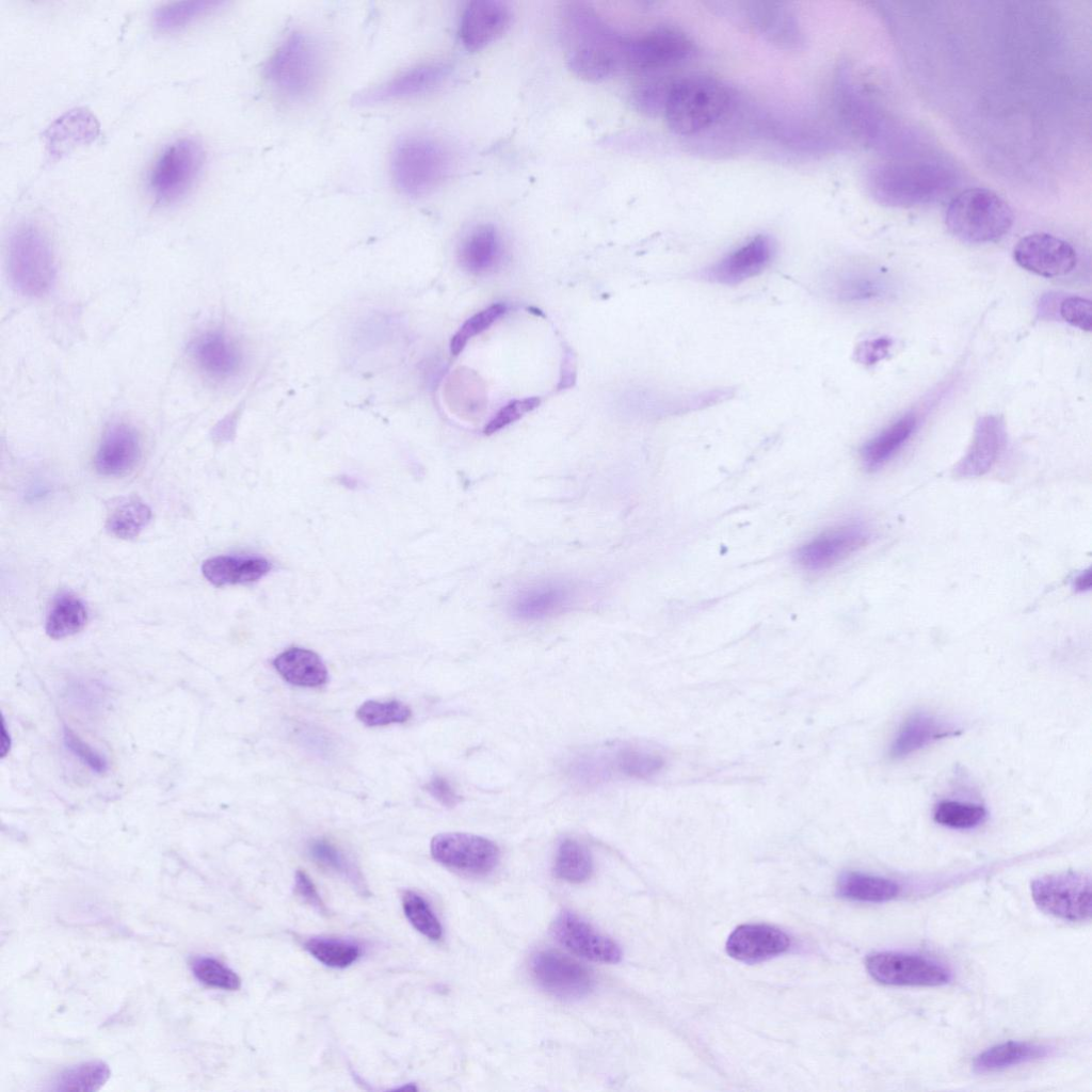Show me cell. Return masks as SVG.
I'll list each match as a JSON object with an SVG mask.
<instances>
[{
  "label": "cell",
  "instance_id": "obj_50",
  "mask_svg": "<svg viewBox=\"0 0 1092 1092\" xmlns=\"http://www.w3.org/2000/svg\"><path fill=\"white\" fill-rule=\"evenodd\" d=\"M1060 315L1064 321L1082 331L1092 327L1091 301L1081 296H1069L1060 305Z\"/></svg>",
  "mask_w": 1092,
  "mask_h": 1092
},
{
  "label": "cell",
  "instance_id": "obj_35",
  "mask_svg": "<svg viewBox=\"0 0 1092 1092\" xmlns=\"http://www.w3.org/2000/svg\"><path fill=\"white\" fill-rule=\"evenodd\" d=\"M220 1H179L159 6L152 15L154 27L161 32H175L212 13Z\"/></svg>",
  "mask_w": 1092,
  "mask_h": 1092
},
{
  "label": "cell",
  "instance_id": "obj_7",
  "mask_svg": "<svg viewBox=\"0 0 1092 1092\" xmlns=\"http://www.w3.org/2000/svg\"><path fill=\"white\" fill-rule=\"evenodd\" d=\"M205 149L195 138L170 143L157 157L148 176L156 203L170 205L183 198L194 187L205 164Z\"/></svg>",
  "mask_w": 1092,
  "mask_h": 1092
},
{
  "label": "cell",
  "instance_id": "obj_17",
  "mask_svg": "<svg viewBox=\"0 0 1092 1092\" xmlns=\"http://www.w3.org/2000/svg\"><path fill=\"white\" fill-rule=\"evenodd\" d=\"M556 940L573 953L594 962L617 963L620 946L575 913H560L551 928Z\"/></svg>",
  "mask_w": 1092,
  "mask_h": 1092
},
{
  "label": "cell",
  "instance_id": "obj_6",
  "mask_svg": "<svg viewBox=\"0 0 1092 1092\" xmlns=\"http://www.w3.org/2000/svg\"><path fill=\"white\" fill-rule=\"evenodd\" d=\"M450 168L449 151L443 144L428 136L401 139L390 158L395 186L410 197L430 193L447 178Z\"/></svg>",
  "mask_w": 1092,
  "mask_h": 1092
},
{
  "label": "cell",
  "instance_id": "obj_21",
  "mask_svg": "<svg viewBox=\"0 0 1092 1092\" xmlns=\"http://www.w3.org/2000/svg\"><path fill=\"white\" fill-rule=\"evenodd\" d=\"M577 597L573 582L546 580L520 590L512 600V613L521 620H541L564 612Z\"/></svg>",
  "mask_w": 1092,
  "mask_h": 1092
},
{
  "label": "cell",
  "instance_id": "obj_42",
  "mask_svg": "<svg viewBox=\"0 0 1092 1092\" xmlns=\"http://www.w3.org/2000/svg\"><path fill=\"white\" fill-rule=\"evenodd\" d=\"M308 850L318 864L344 877L363 894L366 893V885L358 869L333 844L325 839H315L309 844Z\"/></svg>",
  "mask_w": 1092,
  "mask_h": 1092
},
{
  "label": "cell",
  "instance_id": "obj_3",
  "mask_svg": "<svg viewBox=\"0 0 1092 1092\" xmlns=\"http://www.w3.org/2000/svg\"><path fill=\"white\" fill-rule=\"evenodd\" d=\"M736 105L735 93L722 80L689 75L673 81L663 115L674 133L691 136L726 119Z\"/></svg>",
  "mask_w": 1092,
  "mask_h": 1092
},
{
  "label": "cell",
  "instance_id": "obj_31",
  "mask_svg": "<svg viewBox=\"0 0 1092 1092\" xmlns=\"http://www.w3.org/2000/svg\"><path fill=\"white\" fill-rule=\"evenodd\" d=\"M900 886L890 879L863 872H846L837 882L840 897L858 902L881 903L898 896Z\"/></svg>",
  "mask_w": 1092,
  "mask_h": 1092
},
{
  "label": "cell",
  "instance_id": "obj_1",
  "mask_svg": "<svg viewBox=\"0 0 1092 1092\" xmlns=\"http://www.w3.org/2000/svg\"><path fill=\"white\" fill-rule=\"evenodd\" d=\"M559 20L566 63L577 77L599 82L625 70L627 35L609 25L593 6L566 2Z\"/></svg>",
  "mask_w": 1092,
  "mask_h": 1092
},
{
  "label": "cell",
  "instance_id": "obj_30",
  "mask_svg": "<svg viewBox=\"0 0 1092 1092\" xmlns=\"http://www.w3.org/2000/svg\"><path fill=\"white\" fill-rule=\"evenodd\" d=\"M1048 1046L1019 1041H1008L996 1044L980 1053L974 1060L973 1067L977 1073H993L1042 1059L1050 1054Z\"/></svg>",
  "mask_w": 1092,
  "mask_h": 1092
},
{
  "label": "cell",
  "instance_id": "obj_29",
  "mask_svg": "<svg viewBox=\"0 0 1092 1092\" xmlns=\"http://www.w3.org/2000/svg\"><path fill=\"white\" fill-rule=\"evenodd\" d=\"M275 670L289 684L301 687L322 686L327 680V670L321 658L312 651L292 647L279 654L273 661Z\"/></svg>",
  "mask_w": 1092,
  "mask_h": 1092
},
{
  "label": "cell",
  "instance_id": "obj_44",
  "mask_svg": "<svg viewBox=\"0 0 1092 1092\" xmlns=\"http://www.w3.org/2000/svg\"><path fill=\"white\" fill-rule=\"evenodd\" d=\"M403 912L412 926L430 940L437 941L443 935L441 925L428 902L413 890L402 896Z\"/></svg>",
  "mask_w": 1092,
  "mask_h": 1092
},
{
  "label": "cell",
  "instance_id": "obj_54",
  "mask_svg": "<svg viewBox=\"0 0 1092 1092\" xmlns=\"http://www.w3.org/2000/svg\"><path fill=\"white\" fill-rule=\"evenodd\" d=\"M1092 584L1091 571L1087 569L1081 572L1073 581V587L1078 592H1085L1090 590Z\"/></svg>",
  "mask_w": 1092,
  "mask_h": 1092
},
{
  "label": "cell",
  "instance_id": "obj_16",
  "mask_svg": "<svg viewBox=\"0 0 1092 1092\" xmlns=\"http://www.w3.org/2000/svg\"><path fill=\"white\" fill-rule=\"evenodd\" d=\"M1013 258L1023 269L1043 277L1066 275L1077 263L1076 251L1069 242L1045 232L1023 237L1014 246Z\"/></svg>",
  "mask_w": 1092,
  "mask_h": 1092
},
{
  "label": "cell",
  "instance_id": "obj_39",
  "mask_svg": "<svg viewBox=\"0 0 1092 1092\" xmlns=\"http://www.w3.org/2000/svg\"><path fill=\"white\" fill-rule=\"evenodd\" d=\"M675 79L660 73L644 75L632 91L631 100L638 111L648 116L663 113L669 91Z\"/></svg>",
  "mask_w": 1092,
  "mask_h": 1092
},
{
  "label": "cell",
  "instance_id": "obj_12",
  "mask_svg": "<svg viewBox=\"0 0 1092 1092\" xmlns=\"http://www.w3.org/2000/svg\"><path fill=\"white\" fill-rule=\"evenodd\" d=\"M430 850L436 862L468 876L487 874L495 869L500 857L499 848L492 840L460 832L435 835Z\"/></svg>",
  "mask_w": 1092,
  "mask_h": 1092
},
{
  "label": "cell",
  "instance_id": "obj_26",
  "mask_svg": "<svg viewBox=\"0 0 1092 1092\" xmlns=\"http://www.w3.org/2000/svg\"><path fill=\"white\" fill-rule=\"evenodd\" d=\"M954 734L956 728L950 723L927 712H915L898 730L889 753L894 758H902Z\"/></svg>",
  "mask_w": 1092,
  "mask_h": 1092
},
{
  "label": "cell",
  "instance_id": "obj_23",
  "mask_svg": "<svg viewBox=\"0 0 1092 1092\" xmlns=\"http://www.w3.org/2000/svg\"><path fill=\"white\" fill-rule=\"evenodd\" d=\"M789 936L778 928L749 924L737 927L726 941V952L744 963H758L777 957L788 950Z\"/></svg>",
  "mask_w": 1092,
  "mask_h": 1092
},
{
  "label": "cell",
  "instance_id": "obj_9",
  "mask_svg": "<svg viewBox=\"0 0 1092 1092\" xmlns=\"http://www.w3.org/2000/svg\"><path fill=\"white\" fill-rule=\"evenodd\" d=\"M693 41L679 28L661 25L627 36L625 70L649 75L675 66L695 52Z\"/></svg>",
  "mask_w": 1092,
  "mask_h": 1092
},
{
  "label": "cell",
  "instance_id": "obj_2",
  "mask_svg": "<svg viewBox=\"0 0 1092 1092\" xmlns=\"http://www.w3.org/2000/svg\"><path fill=\"white\" fill-rule=\"evenodd\" d=\"M870 195L889 207H912L944 197L956 184L953 168L936 160L885 162L867 175Z\"/></svg>",
  "mask_w": 1092,
  "mask_h": 1092
},
{
  "label": "cell",
  "instance_id": "obj_37",
  "mask_svg": "<svg viewBox=\"0 0 1092 1092\" xmlns=\"http://www.w3.org/2000/svg\"><path fill=\"white\" fill-rule=\"evenodd\" d=\"M109 1065L100 1060L79 1063L62 1071L53 1080V1091L61 1092H94L99 1090L109 1079Z\"/></svg>",
  "mask_w": 1092,
  "mask_h": 1092
},
{
  "label": "cell",
  "instance_id": "obj_25",
  "mask_svg": "<svg viewBox=\"0 0 1092 1092\" xmlns=\"http://www.w3.org/2000/svg\"><path fill=\"white\" fill-rule=\"evenodd\" d=\"M192 355L197 366L215 379L234 375L241 364V355L235 342L219 331L199 336L192 346Z\"/></svg>",
  "mask_w": 1092,
  "mask_h": 1092
},
{
  "label": "cell",
  "instance_id": "obj_15",
  "mask_svg": "<svg viewBox=\"0 0 1092 1092\" xmlns=\"http://www.w3.org/2000/svg\"><path fill=\"white\" fill-rule=\"evenodd\" d=\"M530 969L542 989L560 998H580L593 987L589 969L558 951H539L531 959Z\"/></svg>",
  "mask_w": 1092,
  "mask_h": 1092
},
{
  "label": "cell",
  "instance_id": "obj_11",
  "mask_svg": "<svg viewBox=\"0 0 1092 1092\" xmlns=\"http://www.w3.org/2000/svg\"><path fill=\"white\" fill-rule=\"evenodd\" d=\"M752 31L771 45L784 50H800L805 35L799 17L788 2L753 0L729 4Z\"/></svg>",
  "mask_w": 1092,
  "mask_h": 1092
},
{
  "label": "cell",
  "instance_id": "obj_46",
  "mask_svg": "<svg viewBox=\"0 0 1092 1092\" xmlns=\"http://www.w3.org/2000/svg\"><path fill=\"white\" fill-rule=\"evenodd\" d=\"M411 708L399 701H367L356 711L357 719L367 726L403 723L411 718Z\"/></svg>",
  "mask_w": 1092,
  "mask_h": 1092
},
{
  "label": "cell",
  "instance_id": "obj_53",
  "mask_svg": "<svg viewBox=\"0 0 1092 1092\" xmlns=\"http://www.w3.org/2000/svg\"><path fill=\"white\" fill-rule=\"evenodd\" d=\"M424 788L436 801L446 807H454L460 802V796L450 783L441 776L433 777Z\"/></svg>",
  "mask_w": 1092,
  "mask_h": 1092
},
{
  "label": "cell",
  "instance_id": "obj_48",
  "mask_svg": "<svg viewBox=\"0 0 1092 1092\" xmlns=\"http://www.w3.org/2000/svg\"><path fill=\"white\" fill-rule=\"evenodd\" d=\"M540 404L536 397L513 400L503 406L493 419L485 425L484 433L489 435L508 424L518 420L526 413L531 412Z\"/></svg>",
  "mask_w": 1092,
  "mask_h": 1092
},
{
  "label": "cell",
  "instance_id": "obj_34",
  "mask_svg": "<svg viewBox=\"0 0 1092 1092\" xmlns=\"http://www.w3.org/2000/svg\"><path fill=\"white\" fill-rule=\"evenodd\" d=\"M151 517V510L144 501L130 497L112 508L106 520V528L113 536L129 540L138 536Z\"/></svg>",
  "mask_w": 1092,
  "mask_h": 1092
},
{
  "label": "cell",
  "instance_id": "obj_49",
  "mask_svg": "<svg viewBox=\"0 0 1092 1092\" xmlns=\"http://www.w3.org/2000/svg\"><path fill=\"white\" fill-rule=\"evenodd\" d=\"M63 741L65 746L80 760L96 773H103L108 770V761L103 755L98 753L71 729L64 727Z\"/></svg>",
  "mask_w": 1092,
  "mask_h": 1092
},
{
  "label": "cell",
  "instance_id": "obj_10",
  "mask_svg": "<svg viewBox=\"0 0 1092 1092\" xmlns=\"http://www.w3.org/2000/svg\"><path fill=\"white\" fill-rule=\"evenodd\" d=\"M1031 897L1043 912L1069 921L1091 916V880L1080 872L1047 874L1031 882Z\"/></svg>",
  "mask_w": 1092,
  "mask_h": 1092
},
{
  "label": "cell",
  "instance_id": "obj_38",
  "mask_svg": "<svg viewBox=\"0 0 1092 1092\" xmlns=\"http://www.w3.org/2000/svg\"><path fill=\"white\" fill-rule=\"evenodd\" d=\"M553 871L559 879L571 883L587 881L593 872L590 851L576 839H563L556 853Z\"/></svg>",
  "mask_w": 1092,
  "mask_h": 1092
},
{
  "label": "cell",
  "instance_id": "obj_41",
  "mask_svg": "<svg viewBox=\"0 0 1092 1092\" xmlns=\"http://www.w3.org/2000/svg\"><path fill=\"white\" fill-rule=\"evenodd\" d=\"M304 947L319 962L333 968L348 967L360 954L356 944L339 938L312 937L305 942Z\"/></svg>",
  "mask_w": 1092,
  "mask_h": 1092
},
{
  "label": "cell",
  "instance_id": "obj_22",
  "mask_svg": "<svg viewBox=\"0 0 1092 1092\" xmlns=\"http://www.w3.org/2000/svg\"><path fill=\"white\" fill-rule=\"evenodd\" d=\"M1006 443V430L997 416H983L976 423L973 441L965 455L953 467L957 478H978L997 462Z\"/></svg>",
  "mask_w": 1092,
  "mask_h": 1092
},
{
  "label": "cell",
  "instance_id": "obj_24",
  "mask_svg": "<svg viewBox=\"0 0 1092 1092\" xmlns=\"http://www.w3.org/2000/svg\"><path fill=\"white\" fill-rule=\"evenodd\" d=\"M141 455L140 439L135 430L125 423L114 424L105 433L95 456L98 472L108 477H121L131 471Z\"/></svg>",
  "mask_w": 1092,
  "mask_h": 1092
},
{
  "label": "cell",
  "instance_id": "obj_13",
  "mask_svg": "<svg viewBox=\"0 0 1092 1092\" xmlns=\"http://www.w3.org/2000/svg\"><path fill=\"white\" fill-rule=\"evenodd\" d=\"M865 966L878 982L897 986H937L949 982V970L928 958L896 951L874 952Z\"/></svg>",
  "mask_w": 1092,
  "mask_h": 1092
},
{
  "label": "cell",
  "instance_id": "obj_8",
  "mask_svg": "<svg viewBox=\"0 0 1092 1092\" xmlns=\"http://www.w3.org/2000/svg\"><path fill=\"white\" fill-rule=\"evenodd\" d=\"M9 273L15 288L27 296H42L55 279L49 241L32 225L17 228L9 243Z\"/></svg>",
  "mask_w": 1092,
  "mask_h": 1092
},
{
  "label": "cell",
  "instance_id": "obj_32",
  "mask_svg": "<svg viewBox=\"0 0 1092 1092\" xmlns=\"http://www.w3.org/2000/svg\"><path fill=\"white\" fill-rule=\"evenodd\" d=\"M97 131V123L91 114L84 110H75L59 118L48 129V146L51 152L60 154L75 144L92 140Z\"/></svg>",
  "mask_w": 1092,
  "mask_h": 1092
},
{
  "label": "cell",
  "instance_id": "obj_5",
  "mask_svg": "<svg viewBox=\"0 0 1092 1092\" xmlns=\"http://www.w3.org/2000/svg\"><path fill=\"white\" fill-rule=\"evenodd\" d=\"M323 61L317 44L302 32H292L277 47L264 67L269 83L287 99L302 101L320 85Z\"/></svg>",
  "mask_w": 1092,
  "mask_h": 1092
},
{
  "label": "cell",
  "instance_id": "obj_51",
  "mask_svg": "<svg viewBox=\"0 0 1092 1092\" xmlns=\"http://www.w3.org/2000/svg\"><path fill=\"white\" fill-rule=\"evenodd\" d=\"M294 892L308 905L315 910L326 913V908L321 899L314 882L303 870H298L294 877Z\"/></svg>",
  "mask_w": 1092,
  "mask_h": 1092
},
{
  "label": "cell",
  "instance_id": "obj_45",
  "mask_svg": "<svg viewBox=\"0 0 1092 1092\" xmlns=\"http://www.w3.org/2000/svg\"><path fill=\"white\" fill-rule=\"evenodd\" d=\"M190 966L195 978L208 986L236 991L241 985L240 977L215 958L195 957Z\"/></svg>",
  "mask_w": 1092,
  "mask_h": 1092
},
{
  "label": "cell",
  "instance_id": "obj_27",
  "mask_svg": "<svg viewBox=\"0 0 1092 1092\" xmlns=\"http://www.w3.org/2000/svg\"><path fill=\"white\" fill-rule=\"evenodd\" d=\"M271 563L257 556H218L202 565L204 577L215 587L248 583L264 577Z\"/></svg>",
  "mask_w": 1092,
  "mask_h": 1092
},
{
  "label": "cell",
  "instance_id": "obj_40",
  "mask_svg": "<svg viewBox=\"0 0 1092 1092\" xmlns=\"http://www.w3.org/2000/svg\"><path fill=\"white\" fill-rule=\"evenodd\" d=\"M615 768L635 778H648L660 772L664 758L656 751L642 746H622L614 756Z\"/></svg>",
  "mask_w": 1092,
  "mask_h": 1092
},
{
  "label": "cell",
  "instance_id": "obj_18",
  "mask_svg": "<svg viewBox=\"0 0 1092 1092\" xmlns=\"http://www.w3.org/2000/svg\"><path fill=\"white\" fill-rule=\"evenodd\" d=\"M774 243L769 236L757 235L701 272L711 283L737 285L758 275L771 262Z\"/></svg>",
  "mask_w": 1092,
  "mask_h": 1092
},
{
  "label": "cell",
  "instance_id": "obj_33",
  "mask_svg": "<svg viewBox=\"0 0 1092 1092\" xmlns=\"http://www.w3.org/2000/svg\"><path fill=\"white\" fill-rule=\"evenodd\" d=\"M86 621L87 611L83 601L73 594L63 593L52 603L45 630L52 639H63L82 630Z\"/></svg>",
  "mask_w": 1092,
  "mask_h": 1092
},
{
  "label": "cell",
  "instance_id": "obj_14",
  "mask_svg": "<svg viewBox=\"0 0 1092 1092\" xmlns=\"http://www.w3.org/2000/svg\"><path fill=\"white\" fill-rule=\"evenodd\" d=\"M871 533L864 524L849 523L826 529L800 546L797 563L806 571L829 569L862 549Z\"/></svg>",
  "mask_w": 1092,
  "mask_h": 1092
},
{
  "label": "cell",
  "instance_id": "obj_19",
  "mask_svg": "<svg viewBox=\"0 0 1092 1092\" xmlns=\"http://www.w3.org/2000/svg\"><path fill=\"white\" fill-rule=\"evenodd\" d=\"M512 11L500 0H473L463 10L459 34L468 51H479L498 39L509 29Z\"/></svg>",
  "mask_w": 1092,
  "mask_h": 1092
},
{
  "label": "cell",
  "instance_id": "obj_43",
  "mask_svg": "<svg viewBox=\"0 0 1092 1092\" xmlns=\"http://www.w3.org/2000/svg\"><path fill=\"white\" fill-rule=\"evenodd\" d=\"M985 818L986 810L979 804L947 800L940 802L934 809V820L951 829H973Z\"/></svg>",
  "mask_w": 1092,
  "mask_h": 1092
},
{
  "label": "cell",
  "instance_id": "obj_20",
  "mask_svg": "<svg viewBox=\"0 0 1092 1092\" xmlns=\"http://www.w3.org/2000/svg\"><path fill=\"white\" fill-rule=\"evenodd\" d=\"M449 69L448 65L438 62L417 65L371 90L358 94L355 102L359 105H374L428 93L444 82L449 75Z\"/></svg>",
  "mask_w": 1092,
  "mask_h": 1092
},
{
  "label": "cell",
  "instance_id": "obj_47",
  "mask_svg": "<svg viewBox=\"0 0 1092 1092\" xmlns=\"http://www.w3.org/2000/svg\"><path fill=\"white\" fill-rule=\"evenodd\" d=\"M505 310L503 304H494L469 318L455 333L450 342V350L457 355L475 335L480 334L494 323Z\"/></svg>",
  "mask_w": 1092,
  "mask_h": 1092
},
{
  "label": "cell",
  "instance_id": "obj_36",
  "mask_svg": "<svg viewBox=\"0 0 1092 1092\" xmlns=\"http://www.w3.org/2000/svg\"><path fill=\"white\" fill-rule=\"evenodd\" d=\"M499 251L500 241L496 229L491 225H481L462 244L461 261L470 271H484L494 264Z\"/></svg>",
  "mask_w": 1092,
  "mask_h": 1092
},
{
  "label": "cell",
  "instance_id": "obj_4",
  "mask_svg": "<svg viewBox=\"0 0 1092 1092\" xmlns=\"http://www.w3.org/2000/svg\"><path fill=\"white\" fill-rule=\"evenodd\" d=\"M945 222L949 231L964 242L989 243L1001 239L1011 229L1014 214L996 192L971 188L950 200Z\"/></svg>",
  "mask_w": 1092,
  "mask_h": 1092
},
{
  "label": "cell",
  "instance_id": "obj_28",
  "mask_svg": "<svg viewBox=\"0 0 1092 1092\" xmlns=\"http://www.w3.org/2000/svg\"><path fill=\"white\" fill-rule=\"evenodd\" d=\"M916 425V416L906 414L869 439L861 450L865 468L872 471L884 466L909 440Z\"/></svg>",
  "mask_w": 1092,
  "mask_h": 1092
},
{
  "label": "cell",
  "instance_id": "obj_52",
  "mask_svg": "<svg viewBox=\"0 0 1092 1092\" xmlns=\"http://www.w3.org/2000/svg\"><path fill=\"white\" fill-rule=\"evenodd\" d=\"M890 346L892 339L886 337L865 341L857 349V359L863 364H874L888 354Z\"/></svg>",
  "mask_w": 1092,
  "mask_h": 1092
}]
</instances>
